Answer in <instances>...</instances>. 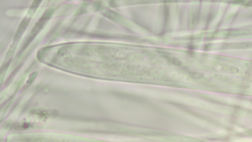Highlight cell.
<instances>
[{
	"label": "cell",
	"mask_w": 252,
	"mask_h": 142,
	"mask_svg": "<svg viewBox=\"0 0 252 142\" xmlns=\"http://www.w3.org/2000/svg\"><path fill=\"white\" fill-rule=\"evenodd\" d=\"M53 13V11L52 9H49L45 12L44 14L33 27L32 30L30 33V35H29V37L27 38L22 47V50H23L25 48H26V47L29 46L30 43L36 37L39 33L42 30L45 26L46 22L51 17Z\"/></svg>",
	"instance_id": "6da1fadb"
},
{
	"label": "cell",
	"mask_w": 252,
	"mask_h": 142,
	"mask_svg": "<svg viewBox=\"0 0 252 142\" xmlns=\"http://www.w3.org/2000/svg\"><path fill=\"white\" fill-rule=\"evenodd\" d=\"M30 22V19L28 18H25L19 24L17 30L15 34V40H18L23 34V33L26 29L27 26L29 25Z\"/></svg>",
	"instance_id": "7a4b0ae2"
},
{
	"label": "cell",
	"mask_w": 252,
	"mask_h": 142,
	"mask_svg": "<svg viewBox=\"0 0 252 142\" xmlns=\"http://www.w3.org/2000/svg\"><path fill=\"white\" fill-rule=\"evenodd\" d=\"M105 16L111 20H116L117 19V15L112 11H107L105 14Z\"/></svg>",
	"instance_id": "3957f363"
},
{
	"label": "cell",
	"mask_w": 252,
	"mask_h": 142,
	"mask_svg": "<svg viewBox=\"0 0 252 142\" xmlns=\"http://www.w3.org/2000/svg\"><path fill=\"white\" fill-rule=\"evenodd\" d=\"M48 49H49V47H45V48H42L41 50H40L39 51V52L38 53V56H37L39 60H40L42 59V58L43 57V56H44L45 52H46V51Z\"/></svg>",
	"instance_id": "277c9868"
},
{
	"label": "cell",
	"mask_w": 252,
	"mask_h": 142,
	"mask_svg": "<svg viewBox=\"0 0 252 142\" xmlns=\"http://www.w3.org/2000/svg\"><path fill=\"white\" fill-rule=\"evenodd\" d=\"M37 76V72H34V73L31 74L29 78V79L27 81V83H32Z\"/></svg>",
	"instance_id": "5b68a950"
},
{
	"label": "cell",
	"mask_w": 252,
	"mask_h": 142,
	"mask_svg": "<svg viewBox=\"0 0 252 142\" xmlns=\"http://www.w3.org/2000/svg\"><path fill=\"white\" fill-rule=\"evenodd\" d=\"M41 3V1H34L33 3V4H32V6L31 7V9H35L38 8V7L39 6V5Z\"/></svg>",
	"instance_id": "8992f818"
}]
</instances>
